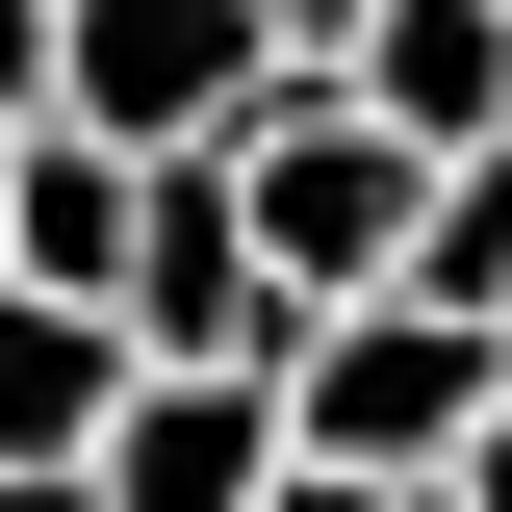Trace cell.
Instances as JSON below:
<instances>
[{
	"label": "cell",
	"mask_w": 512,
	"mask_h": 512,
	"mask_svg": "<svg viewBox=\"0 0 512 512\" xmlns=\"http://www.w3.org/2000/svg\"><path fill=\"white\" fill-rule=\"evenodd\" d=\"M128 231H154V180H128L103 128H52V154H26V282H52V308H128Z\"/></svg>",
	"instance_id": "52a82bcc"
},
{
	"label": "cell",
	"mask_w": 512,
	"mask_h": 512,
	"mask_svg": "<svg viewBox=\"0 0 512 512\" xmlns=\"http://www.w3.org/2000/svg\"><path fill=\"white\" fill-rule=\"evenodd\" d=\"M77 512H282V384H128Z\"/></svg>",
	"instance_id": "5b68a950"
},
{
	"label": "cell",
	"mask_w": 512,
	"mask_h": 512,
	"mask_svg": "<svg viewBox=\"0 0 512 512\" xmlns=\"http://www.w3.org/2000/svg\"><path fill=\"white\" fill-rule=\"evenodd\" d=\"M359 103L436 154V180H487L512 154V0H384V52H359Z\"/></svg>",
	"instance_id": "8992f818"
},
{
	"label": "cell",
	"mask_w": 512,
	"mask_h": 512,
	"mask_svg": "<svg viewBox=\"0 0 512 512\" xmlns=\"http://www.w3.org/2000/svg\"><path fill=\"white\" fill-rule=\"evenodd\" d=\"M0 282H26V154H0Z\"/></svg>",
	"instance_id": "30bf717a"
},
{
	"label": "cell",
	"mask_w": 512,
	"mask_h": 512,
	"mask_svg": "<svg viewBox=\"0 0 512 512\" xmlns=\"http://www.w3.org/2000/svg\"><path fill=\"white\" fill-rule=\"evenodd\" d=\"M512 436V333H461V308H333L308 359H282V461H333V487H461V461Z\"/></svg>",
	"instance_id": "7a4b0ae2"
},
{
	"label": "cell",
	"mask_w": 512,
	"mask_h": 512,
	"mask_svg": "<svg viewBox=\"0 0 512 512\" xmlns=\"http://www.w3.org/2000/svg\"><path fill=\"white\" fill-rule=\"evenodd\" d=\"M282 26L256 0H77V128H103L128 180H180V154H256V103H282Z\"/></svg>",
	"instance_id": "3957f363"
},
{
	"label": "cell",
	"mask_w": 512,
	"mask_h": 512,
	"mask_svg": "<svg viewBox=\"0 0 512 512\" xmlns=\"http://www.w3.org/2000/svg\"><path fill=\"white\" fill-rule=\"evenodd\" d=\"M256 26H282L308 77H359V52H384V0H256Z\"/></svg>",
	"instance_id": "ba28073f"
},
{
	"label": "cell",
	"mask_w": 512,
	"mask_h": 512,
	"mask_svg": "<svg viewBox=\"0 0 512 512\" xmlns=\"http://www.w3.org/2000/svg\"><path fill=\"white\" fill-rule=\"evenodd\" d=\"M231 205H256V256H282V308H410V256H436V154L359 103V77H282L256 103V154H231Z\"/></svg>",
	"instance_id": "6da1fadb"
},
{
	"label": "cell",
	"mask_w": 512,
	"mask_h": 512,
	"mask_svg": "<svg viewBox=\"0 0 512 512\" xmlns=\"http://www.w3.org/2000/svg\"><path fill=\"white\" fill-rule=\"evenodd\" d=\"M282 512H384V487H333V461H282Z\"/></svg>",
	"instance_id": "9c48e42d"
},
{
	"label": "cell",
	"mask_w": 512,
	"mask_h": 512,
	"mask_svg": "<svg viewBox=\"0 0 512 512\" xmlns=\"http://www.w3.org/2000/svg\"><path fill=\"white\" fill-rule=\"evenodd\" d=\"M128 333L103 308H52V282H0V487H103V436H128Z\"/></svg>",
	"instance_id": "277c9868"
},
{
	"label": "cell",
	"mask_w": 512,
	"mask_h": 512,
	"mask_svg": "<svg viewBox=\"0 0 512 512\" xmlns=\"http://www.w3.org/2000/svg\"><path fill=\"white\" fill-rule=\"evenodd\" d=\"M461 512H512V436H487V461H461Z\"/></svg>",
	"instance_id": "8fae6325"
}]
</instances>
